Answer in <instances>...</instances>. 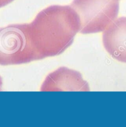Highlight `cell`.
<instances>
[{
	"mask_svg": "<svg viewBox=\"0 0 126 127\" xmlns=\"http://www.w3.org/2000/svg\"><path fill=\"white\" fill-rule=\"evenodd\" d=\"M40 59L31 41L30 24L0 28V65L22 64Z\"/></svg>",
	"mask_w": 126,
	"mask_h": 127,
	"instance_id": "cell-2",
	"label": "cell"
},
{
	"mask_svg": "<svg viewBox=\"0 0 126 127\" xmlns=\"http://www.w3.org/2000/svg\"><path fill=\"white\" fill-rule=\"evenodd\" d=\"M41 91H89L90 88L79 72L66 67H60L46 77Z\"/></svg>",
	"mask_w": 126,
	"mask_h": 127,
	"instance_id": "cell-4",
	"label": "cell"
},
{
	"mask_svg": "<svg viewBox=\"0 0 126 127\" xmlns=\"http://www.w3.org/2000/svg\"><path fill=\"white\" fill-rule=\"evenodd\" d=\"M2 79H1V77H0V91H1V88H2Z\"/></svg>",
	"mask_w": 126,
	"mask_h": 127,
	"instance_id": "cell-7",
	"label": "cell"
},
{
	"mask_svg": "<svg viewBox=\"0 0 126 127\" xmlns=\"http://www.w3.org/2000/svg\"><path fill=\"white\" fill-rule=\"evenodd\" d=\"M118 1H119V0H118Z\"/></svg>",
	"mask_w": 126,
	"mask_h": 127,
	"instance_id": "cell-8",
	"label": "cell"
},
{
	"mask_svg": "<svg viewBox=\"0 0 126 127\" xmlns=\"http://www.w3.org/2000/svg\"><path fill=\"white\" fill-rule=\"evenodd\" d=\"M102 40L113 59L126 63V17L114 20L104 31Z\"/></svg>",
	"mask_w": 126,
	"mask_h": 127,
	"instance_id": "cell-5",
	"label": "cell"
},
{
	"mask_svg": "<svg viewBox=\"0 0 126 127\" xmlns=\"http://www.w3.org/2000/svg\"><path fill=\"white\" fill-rule=\"evenodd\" d=\"M71 6L80 21L82 34L105 31L119 13L118 0H73Z\"/></svg>",
	"mask_w": 126,
	"mask_h": 127,
	"instance_id": "cell-3",
	"label": "cell"
},
{
	"mask_svg": "<svg viewBox=\"0 0 126 127\" xmlns=\"http://www.w3.org/2000/svg\"><path fill=\"white\" fill-rule=\"evenodd\" d=\"M14 0H0V7H4L6 5L9 4Z\"/></svg>",
	"mask_w": 126,
	"mask_h": 127,
	"instance_id": "cell-6",
	"label": "cell"
},
{
	"mask_svg": "<svg viewBox=\"0 0 126 127\" xmlns=\"http://www.w3.org/2000/svg\"><path fill=\"white\" fill-rule=\"evenodd\" d=\"M80 21L71 6H51L30 24L31 41L40 59L59 55L73 42Z\"/></svg>",
	"mask_w": 126,
	"mask_h": 127,
	"instance_id": "cell-1",
	"label": "cell"
}]
</instances>
